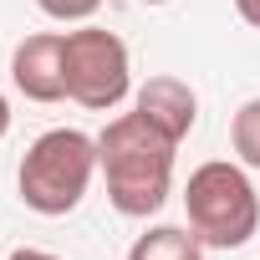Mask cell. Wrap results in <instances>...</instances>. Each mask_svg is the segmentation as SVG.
Listing matches in <instances>:
<instances>
[{"label": "cell", "mask_w": 260, "mask_h": 260, "mask_svg": "<svg viewBox=\"0 0 260 260\" xmlns=\"http://www.w3.org/2000/svg\"><path fill=\"white\" fill-rule=\"evenodd\" d=\"M133 112H138L143 122H153L164 138L184 143V138L194 133V122H199V97H194V87L179 82V77H148V82L133 92Z\"/></svg>", "instance_id": "8992f818"}, {"label": "cell", "mask_w": 260, "mask_h": 260, "mask_svg": "<svg viewBox=\"0 0 260 260\" xmlns=\"http://www.w3.org/2000/svg\"><path fill=\"white\" fill-rule=\"evenodd\" d=\"M61 41L67 31H36L16 41L11 51V82L31 102H61L67 97V67H61Z\"/></svg>", "instance_id": "5b68a950"}, {"label": "cell", "mask_w": 260, "mask_h": 260, "mask_svg": "<svg viewBox=\"0 0 260 260\" xmlns=\"http://www.w3.org/2000/svg\"><path fill=\"white\" fill-rule=\"evenodd\" d=\"M6 133H11V97L0 92V138H6Z\"/></svg>", "instance_id": "7c38bea8"}, {"label": "cell", "mask_w": 260, "mask_h": 260, "mask_svg": "<svg viewBox=\"0 0 260 260\" xmlns=\"http://www.w3.org/2000/svg\"><path fill=\"white\" fill-rule=\"evenodd\" d=\"M127 260H204V245L189 224H153L127 245Z\"/></svg>", "instance_id": "52a82bcc"}, {"label": "cell", "mask_w": 260, "mask_h": 260, "mask_svg": "<svg viewBox=\"0 0 260 260\" xmlns=\"http://www.w3.org/2000/svg\"><path fill=\"white\" fill-rule=\"evenodd\" d=\"M97 179V138H87L82 127H51V133H41L26 158H21V204L41 219H61L72 214L87 189Z\"/></svg>", "instance_id": "7a4b0ae2"}, {"label": "cell", "mask_w": 260, "mask_h": 260, "mask_svg": "<svg viewBox=\"0 0 260 260\" xmlns=\"http://www.w3.org/2000/svg\"><path fill=\"white\" fill-rule=\"evenodd\" d=\"M6 260H61V255H51V250H36V245H21V250H11Z\"/></svg>", "instance_id": "8fae6325"}, {"label": "cell", "mask_w": 260, "mask_h": 260, "mask_svg": "<svg viewBox=\"0 0 260 260\" xmlns=\"http://www.w3.org/2000/svg\"><path fill=\"white\" fill-rule=\"evenodd\" d=\"M184 219L199 235L204 250H240L260 230V194L245 174V164L209 158L184 184Z\"/></svg>", "instance_id": "3957f363"}, {"label": "cell", "mask_w": 260, "mask_h": 260, "mask_svg": "<svg viewBox=\"0 0 260 260\" xmlns=\"http://www.w3.org/2000/svg\"><path fill=\"white\" fill-rule=\"evenodd\" d=\"M143 6H169V0H143Z\"/></svg>", "instance_id": "4fadbf2b"}, {"label": "cell", "mask_w": 260, "mask_h": 260, "mask_svg": "<svg viewBox=\"0 0 260 260\" xmlns=\"http://www.w3.org/2000/svg\"><path fill=\"white\" fill-rule=\"evenodd\" d=\"M235 11H240V21H245V26H255V31H260V0H235Z\"/></svg>", "instance_id": "30bf717a"}, {"label": "cell", "mask_w": 260, "mask_h": 260, "mask_svg": "<svg viewBox=\"0 0 260 260\" xmlns=\"http://www.w3.org/2000/svg\"><path fill=\"white\" fill-rule=\"evenodd\" d=\"M61 67H67V97L87 112H112L133 92V56L117 31H102V26L67 31Z\"/></svg>", "instance_id": "277c9868"}, {"label": "cell", "mask_w": 260, "mask_h": 260, "mask_svg": "<svg viewBox=\"0 0 260 260\" xmlns=\"http://www.w3.org/2000/svg\"><path fill=\"white\" fill-rule=\"evenodd\" d=\"M230 148L245 169H260V97L240 102L230 117Z\"/></svg>", "instance_id": "ba28073f"}, {"label": "cell", "mask_w": 260, "mask_h": 260, "mask_svg": "<svg viewBox=\"0 0 260 260\" xmlns=\"http://www.w3.org/2000/svg\"><path fill=\"white\" fill-rule=\"evenodd\" d=\"M174 153L179 143L164 138L138 112H117L97 133V174L107 184V204L127 219H148L174 194Z\"/></svg>", "instance_id": "6da1fadb"}, {"label": "cell", "mask_w": 260, "mask_h": 260, "mask_svg": "<svg viewBox=\"0 0 260 260\" xmlns=\"http://www.w3.org/2000/svg\"><path fill=\"white\" fill-rule=\"evenodd\" d=\"M36 11L61 21V26H82V21H92L102 11V0H36Z\"/></svg>", "instance_id": "9c48e42d"}]
</instances>
